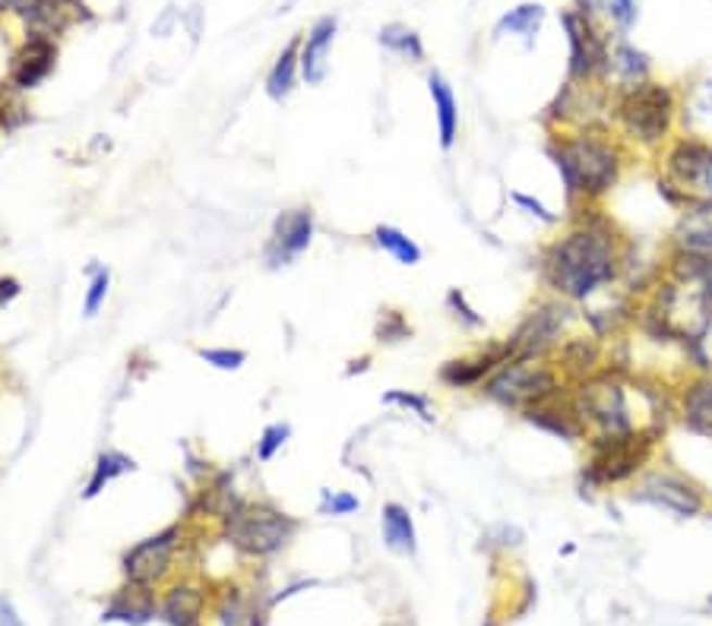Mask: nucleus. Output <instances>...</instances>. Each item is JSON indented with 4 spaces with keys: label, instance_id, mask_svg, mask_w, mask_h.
<instances>
[{
    "label": "nucleus",
    "instance_id": "obj_1",
    "mask_svg": "<svg viewBox=\"0 0 712 626\" xmlns=\"http://www.w3.org/2000/svg\"><path fill=\"white\" fill-rule=\"evenodd\" d=\"M630 238L602 203L570 209L567 228L538 253L541 288L570 304H589L627 270Z\"/></svg>",
    "mask_w": 712,
    "mask_h": 626
},
{
    "label": "nucleus",
    "instance_id": "obj_2",
    "mask_svg": "<svg viewBox=\"0 0 712 626\" xmlns=\"http://www.w3.org/2000/svg\"><path fill=\"white\" fill-rule=\"evenodd\" d=\"M545 152L561 174L570 209L605 203L608 193L621 184L630 159V149L617 139L611 124L551 130Z\"/></svg>",
    "mask_w": 712,
    "mask_h": 626
},
{
    "label": "nucleus",
    "instance_id": "obj_3",
    "mask_svg": "<svg viewBox=\"0 0 712 626\" xmlns=\"http://www.w3.org/2000/svg\"><path fill=\"white\" fill-rule=\"evenodd\" d=\"M680 99L672 83L642 79L634 86L614 89L611 96V127L627 149L662 152L677 127Z\"/></svg>",
    "mask_w": 712,
    "mask_h": 626
},
{
    "label": "nucleus",
    "instance_id": "obj_4",
    "mask_svg": "<svg viewBox=\"0 0 712 626\" xmlns=\"http://www.w3.org/2000/svg\"><path fill=\"white\" fill-rule=\"evenodd\" d=\"M662 440H665V427L655 424L614 437H589L586 459L579 468V493L630 487L655 462Z\"/></svg>",
    "mask_w": 712,
    "mask_h": 626
},
{
    "label": "nucleus",
    "instance_id": "obj_5",
    "mask_svg": "<svg viewBox=\"0 0 712 626\" xmlns=\"http://www.w3.org/2000/svg\"><path fill=\"white\" fill-rule=\"evenodd\" d=\"M634 396H637V380L627 377L624 364H605L596 377L570 386V399L583 424L589 427V437H614V434H630L637 427H649L634 417Z\"/></svg>",
    "mask_w": 712,
    "mask_h": 626
},
{
    "label": "nucleus",
    "instance_id": "obj_6",
    "mask_svg": "<svg viewBox=\"0 0 712 626\" xmlns=\"http://www.w3.org/2000/svg\"><path fill=\"white\" fill-rule=\"evenodd\" d=\"M659 197L677 212L700 200H712V139L680 134L659 152Z\"/></svg>",
    "mask_w": 712,
    "mask_h": 626
},
{
    "label": "nucleus",
    "instance_id": "obj_7",
    "mask_svg": "<svg viewBox=\"0 0 712 626\" xmlns=\"http://www.w3.org/2000/svg\"><path fill=\"white\" fill-rule=\"evenodd\" d=\"M570 386L561 377L554 358H510L498 371L482 383V396L498 402L503 409L526 412L548 399L567 396Z\"/></svg>",
    "mask_w": 712,
    "mask_h": 626
},
{
    "label": "nucleus",
    "instance_id": "obj_8",
    "mask_svg": "<svg viewBox=\"0 0 712 626\" xmlns=\"http://www.w3.org/2000/svg\"><path fill=\"white\" fill-rule=\"evenodd\" d=\"M662 270L680 281H712V200L680 209Z\"/></svg>",
    "mask_w": 712,
    "mask_h": 626
},
{
    "label": "nucleus",
    "instance_id": "obj_9",
    "mask_svg": "<svg viewBox=\"0 0 712 626\" xmlns=\"http://www.w3.org/2000/svg\"><path fill=\"white\" fill-rule=\"evenodd\" d=\"M634 503H646L675 519H694L710 510V487L675 468L672 462H652L634 485L627 487Z\"/></svg>",
    "mask_w": 712,
    "mask_h": 626
},
{
    "label": "nucleus",
    "instance_id": "obj_10",
    "mask_svg": "<svg viewBox=\"0 0 712 626\" xmlns=\"http://www.w3.org/2000/svg\"><path fill=\"white\" fill-rule=\"evenodd\" d=\"M298 535V519L273 503H241L225 519V541L248 556H273Z\"/></svg>",
    "mask_w": 712,
    "mask_h": 626
},
{
    "label": "nucleus",
    "instance_id": "obj_11",
    "mask_svg": "<svg viewBox=\"0 0 712 626\" xmlns=\"http://www.w3.org/2000/svg\"><path fill=\"white\" fill-rule=\"evenodd\" d=\"M573 320V304L561 298H541L526 311L520 326L503 339L510 358H551L567 339V326Z\"/></svg>",
    "mask_w": 712,
    "mask_h": 626
},
{
    "label": "nucleus",
    "instance_id": "obj_12",
    "mask_svg": "<svg viewBox=\"0 0 712 626\" xmlns=\"http://www.w3.org/2000/svg\"><path fill=\"white\" fill-rule=\"evenodd\" d=\"M561 26L567 33L570 45V67L567 83L576 86H602L608 79V61H611V45L608 35L596 26V20L579 16L576 10L561 13Z\"/></svg>",
    "mask_w": 712,
    "mask_h": 626
},
{
    "label": "nucleus",
    "instance_id": "obj_13",
    "mask_svg": "<svg viewBox=\"0 0 712 626\" xmlns=\"http://www.w3.org/2000/svg\"><path fill=\"white\" fill-rule=\"evenodd\" d=\"M311 238H314V212H311V206L285 209L283 215L276 218L273 235H270L266 250H263L266 266L270 270L291 266L311 247Z\"/></svg>",
    "mask_w": 712,
    "mask_h": 626
},
{
    "label": "nucleus",
    "instance_id": "obj_14",
    "mask_svg": "<svg viewBox=\"0 0 712 626\" xmlns=\"http://www.w3.org/2000/svg\"><path fill=\"white\" fill-rule=\"evenodd\" d=\"M180 541V525H168L165 531L146 538L140 544H134L121 566H124V576L137 586H152L155 579H162L172 566V556L178 551Z\"/></svg>",
    "mask_w": 712,
    "mask_h": 626
},
{
    "label": "nucleus",
    "instance_id": "obj_15",
    "mask_svg": "<svg viewBox=\"0 0 712 626\" xmlns=\"http://www.w3.org/2000/svg\"><path fill=\"white\" fill-rule=\"evenodd\" d=\"M675 415L687 434L712 440V371H694L677 386Z\"/></svg>",
    "mask_w": 712,
    "mask_h": 626
},
{
    "label": "nucleus",
    "instance_id": "obj_16",
    "mask_svg": "<svg viewBox=\"0 0 712 626\" xmlns=\"http://www.w3.org/2000/svg\"><path fill=\"white\" fill-rule=\"evenodd\" d=\"M510 361V348L507 342H495V346L482 348L469 358H453L437 371V380L444 383L447 389H475L488 380L500 364Z\"/></svg>",
    "mask_w": 712,
    "mask_h": 626
},
{
    "label": "nucleus",
    "instance_id": "obj_17",
    "mask_svg": "<svg viewBox=\"0 0 712 626\" xmlns=\"http://www.w3.org/2000/svg\"><path fill=\"white\" fill-rule=\"evenodd\" d=\"M551 358H554V364H558L561 377L567 380V386H576V383L596 377L605 367V342L596 339L592 333L567 336Z\"/></svg>",
    "mask_w": 712,
    "mask_h": 626
},
{
    "label": "nucleus",
    "instance_id": "obj_18",
    "mask_svg": "<svg viewBox=\"0 0 712 626\" xmlns=\"http://www.w3.org/2000/svg\"><path fill=\"white\" fill-rule=\"evenodd\" d=\"M523 421L533 424L538 430L551 434V437H561L567 443H586L589 440V427L583 424V417L576 412L573 399L567 396H558V399H548L541 405H533L523 412Z\"/></svg>",
    "mask_w": 712,
    "mask_h": 626
},
{
    "label": "nucleus",
    "instance_id": "obj_19",
    "mask_svg": "<svg viewBox=\"0 0 712 626\" xmlns=\"http://www.w3.org/2000/svg\"><path fill=\"white\" fill-rule=\"evenodd\" d=\"M58 64V45L48 38H26V45L13 54L10 64V83L16 89H36L41 86Z\"/></svg>",
    "mask_w": 712,
    "mask_h": 626
},
{
    "label": "nucleus",
    "instance_id": "obj_20",
    "mask_svg": "<svg viewBox=\"0 0 712 626\" xmlns=\"http://www.w3.org/2000/svg\"><path fill=\"white\" fill-rule=\"evenodd\" d=\"M336 29H339V20H336V16H321V20L311 26L308 38H304L298 64H301V73H304L308 86H321L323 83V76H326V54H329V48H333Z\"/></svg>",
    "mask_w": 712,
    "mask_h": 626
},
{
    "label": "nucleus",
    "instance_id": "obj_21",
    "mask_svg": "<svg viewBox=\"0 0 712 626\" xmlns=\"http://www.w3.org/2000/svg\"><path fill=\"white\" fill-rule=\"evenodd\" d=\"M427 92H430V102H434L440 149L450 152L457 146V137H460V102L453 96V86L440 73H427Z\"/></svg>",
    "mask_w": 712,
    "mask_h": 626
},
{
    "label": "nucleus",
    "instance_id": "obj_22",
    "mask_svg": "<svg viewBox=\"0 0 712 626\" xmlns=\"http://www.w3.org/2000/svg\"><path fill=\"white\" fill-rule=\"evenodd\" d=\"M71 7L67 0H33L23 10V23H26V38H48L54 41L58 35L71 26Z\"/></svg>",
    "mask_w": 712,
    "mask_h": 626
},
{
    "label": "nucleus",
    "instance_id": "obj_23",
    "mask_svg": "<svg viewBox=\"0 0 712 626\" xmlns=\"http://www.w3.org/2000/svg\"><path fill=\"white\" fill-rule=\"evenodd\" d=\"M380 528H384V544L392 554H415L419 551V535H415V519L402 503H384L380 510Z\"/></svg>",
    "mask_w": 712,
    "mask_h": 626
},
{
    "label": "nucleus",
    "instance_id": "obj_24",
    "mask_svg": "<svg viewBox=\"0 0 712 626\" xmlns=\"http://www.w3.org/2000/svg\"><path fill=\"white\" fill-rule=\"evenodd\" d=\"M649 58L642 54L640 48H634L630 41H617L611 45V61H608V76H614V89H624V86H634L649 79Z\"/></svg>",
    "mask_w": 712,
    "mask_h": 626
},
{
    "label": "nucleus",
    "instance_id": "obj_25",
    "mask_svg": "<svg viewBox=\"0 0 712 626\" xmlns=\"http://www.w3.org/2000/svg\"><path fill=\"white\" fill-rule=\"evenodd\" d=\"M203 591L193 586H178L165 594L162 601V617L172 626H200L203 617Z\"/></svg>",
    "mask_w": 712,
    "mask_h": 626
},
{
    "label": "nucleus",
    "instance_id": "obj_26",
    "mask_svg": "<svg viewBox=\"0 0 712 626\" xmlns=\"http://www.w3.org/2000/svg\"><path fill=\"white\" fill-rule=\"evenodd\" d=\"M130 472H137V462H134L127 452L121 450L99 452V459H96V465H92V478H89V485H86V490H83V500H96V497H99L114 478L130 475Z\"/></svg>",
    "mask_w": 712,
    "mask_h": 626
},
{
    "label": "nucleus",
    "instance_id": "obj_27",
    "mask_svg": "<svg viewBox=\"0 0 712 626\" xmlns=\"http://www.w3.org/2000/svg\"><path fill=\"white\" fill-rule=\"evenodd\" d=\"M371 241L377 243L384 253H390L399 266H419L422 263V247L415 243V238H409L405 231H399L396 225H377L371 231Z\"/></svg>",
    "mask_w": 712,
    "mask_h": 626
},
{
    "label": "nucleus",
    "instance_id": "obj_28",
    "mask_svg": "<svg viewBox=\"0 0 712 626\" xmlns=\"http://www.w3.org/2000/svg\"><path fill=\"white\" fill-rule=\"evenodd\" d=\"M298 58H301V45H298V38H295L283 54L276 58V64L270 70V76H266V96H270L273 102H283V99H288V92L295 89Z\"/></svg>",
    "mask_w": 712,
    "mask_h": 626
},
{
    "label": "nucleus",
    "instance_id": "obj_29",
    "mask_svg": "<svg viewBox=\"0 0 712 626\" xmlns=\"http://www.w3.org/2000/svg\"><path fill=\"white\" fill-rule=\"evenodd\" d=\"M541 20H545V7L541 3H520L516 10H510L507 16H500L495 35H523L526 45H533L535 33L541 29Z\"/></svg>",
    "mask_w": 712,
    "mask_h": 626
},
{
    "label": "nucleus",
    "instance_id": "obj_30",
    "mask_svg": "<svg viewBox=\"0 0 712 626\" xmlns=\"http://www.w3.org/2000/svg\"><path fill=\"white\" fill-rule=\"evenodd\" d=\"M377 38H380V45H384L387 51L399 54V58H405V61H412V64L425 61V45H422V35L415 33V29H409V26H402V23H390V26H384Z\"/></svg>",
    "mask_w": 712,
    "mask_h": 626
},
{
    "label": "nucleus",
    "instance_id": "obj_31",
    "mask_svg": "<svg viewBox=\"0 0 712 626\" xmlns=\"http://www.w3.org/2000/svg\"><path fill=\"white\" fill-rule=\"evenodd\" d=\"M218 624L222 626H263L260 611L250 604L241 591H228L218 604Z\"/></svg>",
    "mask_w": 712,
    "mask_h": 626
},
{
    "label": "nucleus",
    "instance_id": "obj_32",
    "mask_svg": "<svg viewBox=\"0 0 712 626\" xmlns=\"http://www.w3.org/2000/svg\"><path fill=\"white\" fill-rule=\"evenodd\" d=\"M384 405H396V409H405V412H412V415H419L425 424H434V405H430V399H427L425 392H412V389H390V392H384V399H380Z\"/></svg>",
    "mask_w": 712,
    "mask_h": 626
},
{
    "label": "nucleus",
    "instance_id": "obj_33",
    "mask_svg": "<svg viewBox=\"0 0 712 626\" xmlns=\"http://www.w3.org/2000/svg\"><path fill=\"white\" fill-rule=\"evenodd\" d=\"M377 342H384V346H396V342H402V339H409L412 336V326H409V320H405V313L402 311H380V320H377Z\"/></svg>",
    "mask_w": 712,
    "mask_h": 626
},
{
    "label": "nucleus",
    "instance_id": "obj_34",
    "mask_svg": "<svg viewBox=\"0 0 712 626\" xmlns=\"http://www.w3.org/2000/svg\"><path fill=\"white\" fill-rule=\"evenodd\" d=\"M288 437H291V424H288V421L270 424V427L260 434V440H257V462H273L276 452L288 443Z\"/></svg>",
    "mask_w": 712,
    "mask_h": 626
},
{
    "label": "nucleus",
    "instance_id": "obj_35",
    "mask_svg": "<svg viewBox=\"0 0 712 626\" xmlns=\"http://www.w3.org/2000/svg\"><path fill=\"white\" fill-rule=\"evenodd\" d=\"M321 516H352L361 510V500L349 490H321Z\"/></svg>",
    "mask_w": 712,
    "mask_h": 626
},
{
    "label": "nucleus",
    "instance_id": "obj_36",
    "mask_svg": "<svg viewBox=\"0 0 712 626\" xmlns=\"http://www.w3.org/2000/svg\"><path fill=\"white\" fill-rule=\"evenodd\" d=\"M447 311L453 313V320H457L463 329H482V326H485V316L469 304V298H465L460 288H450V291H447Z\"/></svg>",
    "mask_w": 712,
    "mask_h": 626
},
{
    "label": "nucleus",
    "instance_id": "obj_37",
    "mask_svg": "<svg viewBox=\"0 0 712 626\" xmlns=\"http://www.w3.org/2000/svg\"><path fill=\"white\" fill-rule=\"evenodd\" d=\"M89 273H92V278H89L86 301H83V313H86V316H96V313L102 311V304H105L108 285H111V273L102 270V266H92Z\"/></svg>",
    "mask_w": 712,
    "mask_h": 626
},
{
    "label": "nucleus",
    "instance_id": "obj_38",
    "mask_svg": "<svg viewBox=\"0 0 712 626\" xmlns=\"http://www.w3.org/2000/svg\"><path fill=\"white\" fill-rule=\"evenodd\" d=\"M197 354L207 364H213L215 371H241L248 361V351H241V348H200Z\"/></svg>",
    "mask_w": 712,
    "mask_h": 626
},
{
    "label": "nucleus",
    "instance_id": "obj_39",
    "mask_svg": "<svg viewBox=\"0 0 712 626\" xmlns=\"http://www.w3.org/2000/svg\"><path fill=\"white\" fill-rule=\"evenodd\" d=\"M605 10L608 16H611V23L617 26V33L627 35L634 29L637 16H640V0H608Z\"/></svg>",
    "mask_w": 712,
    "mask_h": 626
},
{
    "label": "nucleus",
    "instance_id": "obj_40",
    "mask_svg": "<svg viewBox=\"0 0 712 626\" xmlns=\"http://www.w3.org/2000/svg\"><path fill=\"white\" fill-rule=\"evenodd\" d=\"M510 200H513L516 206L523 209L526 215H533V218H538L541 225H561V218H564V215H558V212H551V209L545 206L541 200H535L533 193H523V190H513V193H510Z\"/></svg>",
    "mask_w": 712,
    "mask_h": 626
},
{
    "label": "nucleus",
    "instance_id": "obj_41",
    "mask_svg": "<svg viewBox=\"0 0 712 626\" xmlns=\"http://www.w3.org/2000/svg\"><path fill=\"white\" fill-rule=\"evenodd\" d=\"M0 626H26L23 624V617L16 614L13 601H10L7 594H0Z\"/></svg>",
    "mask_w": 712,
    "mask_h": 626
},
{
    "label": "nucleus",
    "instance_id": "obj_42",
    "mask_svg": "<svg viewBox=\"0 0 712 626\" xmlns=\"http://www.w3.org/2000/svg\"><path fill=\"white\" fill-rule=\"evenodd\" d=\"M573 3H576V13L589 16V20H596L605 10V0H573Z\"/></svg>",
    "mask_w": 712,
    "mask_h": 626
},
{
    "label": "nucleus",
    "instance_id": "obj_43",
    "mask_svg": "<svg viewBox=\"0 0 712 626\" xmlns=\"http://www.w3.org/2000/svg\"><path fill=\"white\" fill-rule=\"evenodd\" d=\"M20 295V281L16 278H0V308L10 304Z\"/></svg>",
    "mask_w": 712,
    "mask_h": 626
},
{
    "label": "nucleus",
    "instance_id": "obj_44",
    "mask_svg": "<svg viewBox=\"0 0 712 626\" xmlns=\"http://www.w3.org/2000/svg\"><path fill=\"white\" fill-rule=\"evenodd\" d=\"M33 0H0V13H23Z\"/></svg>",
    "mask_w": 712,
    "mask_h": 626
},
{
    "label": "nucleus",
    "instance_id": "obj_45",
    "mask_svg": "<svg viewBox=\"0 0 712 626\" xmlns=\"http://www.w3.org/2000/svg\"><path fill=\"white\" fill-rule=\"evenodd\" d=\"M355 367H349V374H355V371H364L367 364H371V358H361V361H352Z\"/></svg>",
    "mask_w": 712,
    "mask_h": 626
},
{
    "label": "nucleus",
    "instance_id": "obj_46",
    "mask_svg": "<svg viewBox=\"0 0 712 626\" xmlns=\"http://www.w3.org/2000/svg\"><path fill=\"white\" fill-rule=\"evenodd\" d=\"M710 604H712V594H710Z\"/></svg>",
    "mask_w": 712,
    "mask_h": 626
}]
</instances>
